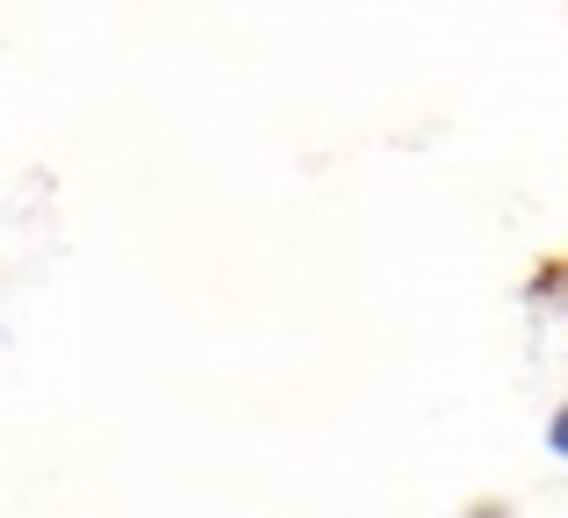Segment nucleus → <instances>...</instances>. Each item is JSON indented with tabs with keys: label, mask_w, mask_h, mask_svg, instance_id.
Wrapping results in <instances>:
<instances>
[{
	"label": "nucleus",
	"mask_w": 568,
	"mask_h": 518,
	"mask_svg": "<svg viewBox=\"0 0 568 518\" xmlns=\"http://www.w3.org/2000/svg\"><path fill=\"white\" fill-rule=\"evenodd\" d=\"M547 454L568 461V404H555V418H547Z\"/></svg>",
	"instance_id": "obj_1"
},
{
	"label": "nucleus",
	"mask_w": 568,
	"mask_h": 518,
	"mask_svg": "<svg viewBox=\"0 0 568 518\" xmlns=\"http://www.w3.org/2000/svg\"><path fill=\"white\" fill-rule=\"evenodd\" d=\"M460 518H511V505H497V497H483V505H468Z\"/></svg>",
	"instance_id": "obj_2"
}]
</instances>
